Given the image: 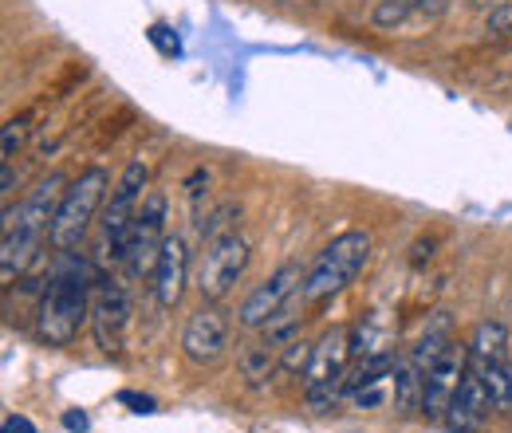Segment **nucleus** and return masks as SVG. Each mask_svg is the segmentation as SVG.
<instances>
[{"label": "nucleus", "instance_id": "1", "mask_svg": "<svg viewBox=\"0 0 512 433\" xmlns=\"http://www.w3.org/2000/svg\"><path fill=\"white\" fill-rule=\"evenodd\" d=\"M91 296H95L91 268L75 252H64L60 264L52 268V276H48L44 296H40L36 335L48 347H71L75 335L83 331V323H91Z\"/></svg>", "mask_w": 512, "mask_h": 433}, {"label": "nucleus", "instance_id": "6", "mask_svg": "<svg viewBox=\"0 0 512 433\" xmlns=\"http://www.w3.org/2000/svg\"><path fill=\"white\" fill-rule=\"evenodd\" d=\"M146 182H150V166L142 158H130L119 186L111 189V201L103 209V260H111V264H123L130 225H134L142 197H146Z\"/></svg>", "mask_w": 512, "mask_h": 433}, {"label": "nucleus", "instance_id": "13", "mask_svg": "<svg viewBox=\"0 0 512 433\" xmlns=\"http://www.w3.org/2000/svg\"><path fill=\"white\" fill-rule=\"evenodd\" d=\"M493 410H497V406H493V398H489V390H485V378H481L477 367H469L465 378H461V386H457V394H453V402H449L446 426H449V433H477L489 422Z\"/></svg>", "mask_w": 512, "mask_h": 433}, {"label": "nucleus", "instance_id": "12", "mask_svg": "<svg viewBox=\"0 0 512 433\" xmlns=\"http://www.w3.org/2000/svg\"><path fill=\"white\" fill-rule=\"evenodd\" d=\"M469 371V347H461V343H449L446 351H442V359L426 371L422 378V418L426 422H446V410L449 402H453V394H457V386H461V378Z\"/></svg>", "mask_w": 512, "mask_h": 433}, {"label": "nucleus", "instance_id": "19", "mask_svg": "<svg viewBox=\"0 0 512 433\" xmlns=\"http://www.w3.org/2000/svg\"><path fill=\"white\" fill-rule=\"evenodd\" d=\"M418 8H422L418 0H379V8H375V24H379V28H398V24H406Z\"/></svg>", "mask_w": 512, "mask_h": 433}, {"label": "nucleus", "instance_id": "2", "mask_svg": "<svg viewBox=\"0 0 512 433\" xmlns=\"http://www.w3.org/2000/svg\"><path fill=\"white\" fill-rule=\"evenodd\" d=\"M64 174H48L40 186L28 193V201L20 209H4V245H0V280L4 288L24 272V264L32 260V252L52 229V217L64 201Z\"/></svg>", "mask_w": 512, "mask_h": 433}, {"label": "nucleus", "instance_id": "14", "mask_svg": "<svg viewBox=\"0 0 512 433\" xmlns=\"http://www.w3.org/2000/svg\"><path fill=\"white\" fill-rule=\"evenodd\" d=\"M186 284H190V248L178 233L166 237L162 256H158V268H154V296L166 311H174L186 296Z\"/></svg>", "mask_w": 512, "mask_h": 433}, {"label": "nucleus", "instance_id": "27", "mask_svg": "<svg viewBox=\"0 0 512 433\" xmlns=\"http://www.w3.org/2000/svg\"><path fill=\"white\" fill-rule=\"evenodd\" d=\"M0 193H4V201L12 197V186H16V174H12V162H4V170H0Z\"/></svg>", "mask_w": 512, "mask_h": 433}, {"label": "nucleus", "instance_id": "5", "mask_svg": "<svg viewBox=\"0 0 512 433\" xmlns=\"http://www.w3.org/2000/svg\"><path fill=\"white\" fill-rule=\"evenodd\" d=\"M347 363H351V335L343 327H331L316 339V351H312V363L304 371V394H308V406L316 414H327L339 394H343V378H347Z\"/></svg>", "mask_w": 512, "mask_h": 433}, {"label": "nucleus", "instance_id": "3", "mask_svg": "<svg viewBox=\"0 0 512 433\" xmlns=\"http://www.w3.org/2000/svg\"><path fill=\"white\" fill-rule=\"evenodd\" d=\"M375 252V237L367 229H347L339 237H331L323 252L312 260L308 280H304V300L308 304H323L331 296H339L347 284H355V276L367 268Z\"/></svg>", "mask_w": 512, "mask_h": 433}, {"label": "nucleus", "instance_id": "10", "mask_svg": "<svg viewBox=\"0 0 512 433\" xmlns=\"http://www.w3.org/2000/svg\"><path fill=\"white\" fill-rule=\"evenodd\" d=\"M91 335H95V347L111 359L123 355L127 347V327H130V292L115 280H99L95 284V296H91Z\"/></svg>", "mask_w": 512, "mask_h": 433}, {"label": "nucleus", "instance_id": "24", "mask_svg": "<svg viewBox=\"0 0 512 433\" xmlns=\"http://www.w3.org/2000/svg\"><path fill=\"white\" fill-rule=\"evenodd\" d=\"M119 402L134 406V414H154V398H146V394H130V390H123Z\"/></svg>", "mask_w": 512, "mask_h": 433}, {"label": "nucleus", "instance_id": "21", "mask_svg": "<svg viewBox=\"0 0 512 433\" xmlns=\"http://www.w3.org/2000/svg\"><path fill=\"white\" fill-rule=\"evenodd\" d=\"M28 119L20 115V119H8L4 123V142H0V150H4V162H12L20 150H24V142H28Z\"/></svg>", "mask_w": 512, "mask_h": 433}, {"label": "nucleus", "instance_id": "22", "mask_svg": "<svg viewBox=\"0 0 512 433\" xmlns=\"http://www.w3.org/2000/svg\"><path fill=\"white\" fill-rule=\"evenodd\" d=\"M485 28H489V32H497V36H512V0L493 4V12H489V20H485Z\"/></svg>", "mask_w": 512, "mask_h": 433}, {"label": "nucleus", "instance_id": "7", "mask_svg": "<svg viewBox=\"0 0 512 433\" xmlns=\"http://www.w3.org/2000/svg\"><path fill=\"white\" fill-rule=\"evenodd\" d=\"M249 256H253V248L241 233H225V237L201 245V260L193 268V288L201 292V300L221 304L237 288V280L245 276Z\"/></svg>", "mask_w": 512, "mask_h": 433}, {"label": "nucleus", "instance_id": "26", "mask_svg": "<svg viewBox=\"0 0 512 433\" xmlns=\"http://www.w3.org/2000/svg\"><path fill=\"white\" fill-rule=\"evenodd\" d=\"M4 433H36V426H32L28 418H16V414H8V418H4Z\"/></svg>", "mask_w": 512, "mask_h": 433}, {"label": "nucleus", "instance_id": "25", "mask_svg": "<svg viewBox=\"0 0 512 433\" xmlns=\"http://www.w3.org/2000/svg\"><path fill=\"white\" fill-rule=\"evenodd\" d=\"M64 426L71 433H87V426H91V422H87V414H83V410H67V414H64Z\"/></svg>", "mask_w": 512, "mask_h": 433}, {"label": "nucleus", "instance_id": "4", "mask_svg": "<svg viewBox=\"0 0 512 433\" xmlns=\"http://www.w3.org/2000/svg\"><path fill=\"white\" fill-rule=\"evenodd\" d=\"M107 189H111V174H107L103 166L83 170V174L64 189V201H60V209H56V217H52V229H48V241H52L56 252H75V248L83 245V237H87L95 213H99L103 201H107Z\"/></svg>", "mask_w": 512, "mask_h": 433}, {"label": "nucleus", "instance_id": "15", "mask_svg": "<svg viewBox=\"0 0 512 433\" xmlns=\"http://www.w3.org/2000/svg\"><path fill=\"white\" fill-rule=\"evenodd\" d=\"M509 351H512V339H509V327H505L501 319L477 323L473 343H469V359H473V363H505Z\"/></svg>", "mask_w": 512, "mask_h": 433}, {"label": "nucleus", "instance_id": "23", "mask_svg": "<svg viewBox=\"0 0 512 433\" xmlns=\"http://www.w3.org/2000/svg\"><path fill=\"white\" fill-rule=\"evenodd\" d=\"M386 382H390V378H383V382H371V386H363V390H355V406H359V410L379 406V402L386 398V390H383Z\"/></svg>", "mask_w": 512, "mask_h": 433}, {"label": "nucleus", "instance_id": "9", "mask_svg": "<svg viewBox=\"0 0 512 433\" xmlns=\"http://www.w3.org/2000/svg\"><path fill=\"white\" fill-rule=\"evenodd\" d=\"M304 280H308V268H300V264H280V268L256 288L253 296L241 304L237 323H241L245 331H264L272 319H280V311L296 304V296H304Z\"/></svg>", "mask_w": 512, "mask_h": 433}, {"label": "nucleus", "instance_id": "8", "mask_svg": "<svg viewBox=\"0 0 512 433\" xmlns=\"http://www.w3.org/2000/svg\"><path fill=\"white\" fill-rule=\"evenodd\" d=\"M166 237H170V233H166V193H162V189H150V193L142 197V209H138V217H134V225H130L127 252H123V268H127L130 280L154 276Z\"/></svg>", "mask_w": 512, "mask_h": 433}, {"label": "nucleus", "instance_id": "28", "mask_svg": "<svg viewBox=\"0 0 512 433\" xmlns=\"http://www.w3.org/2000/svg\"><path fill=\"white\" fill-rule=\"evenodd\" d=\"M493 4H505V0H493Z\"/></svg>", "mask_w": 512, "mask_h": 433}, {"label": "nucleus", "instance_id": "18", "mask_svg": "<svg viewBox=\"0 0 512 433\" xmlns=\"http://www.w3.org/2000/svg\"><path fill=\"white\" fill-rule=\"evenodd\" d=\"M473 367L485 378V390H489L493 406L501 414H512V359H505V363H473Z\"/></svg>", "mask_w": 512, "mask_h": 433}, {"label": "nucleus", "instance_id": "17", "mask_svg": "<svg viewBox=\"0 0 512 433\" xmlns=\"http://www.w3.org/2000/svg\"><path fill=\"white\" fill-rule=\"evenodd\" d=\"M276 371H280V351H276L272 343L260 339V343L241 351V374H245L249 386H264Z\"/></svg>", "mask_w": 512, "mask_h": 433}, {"label": "nucleus", "instance_id": "16", "mask_svg": "<svg viewBox=\"0 0 512 433\" xmlns=\"http://www.w3.org/2000/svg\"><path fill=\"white\" fill-rule=\"evenodd\" d=\"M422 367L418 363H398L390 374V386H394V410L398 414H414L422 410Z\"/></svg>", "mask_w": 512, "mask_h": 433}, {"label": "nucleus", "instance_id": "20", "mask_svg": "<svg viewBox=\"0 0 512 433\" xmlns=\"http://www.w3.org/2000/svg\"><path fill=\"white\" fill-rule=\"evenodd\" d=\"M312 351H316V343H308V339H292V343L280 351V371L300 374V378H304L308 363H312Z\"/></svg>", "mask_w": 512, "mask_h": 433}, {"label": "nucleus", "instance_id": "11", "mask_svg": "<svg viewBox=\"0 0 512 433\" xmlns=\"http://www.w3.org/2000/svg\"><path fill=\"white\" fill-rule=\"evenodd\" d=\"M229 311L213 300H205L201 308L190 315L186 331H182V355L190 359L193 367H213L225 351H229Z\"/></svg>", "mask_w": 512, "mask_h": 433}]
</instances>
